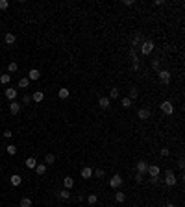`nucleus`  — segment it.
<instances>
[{"instance_id": "1", "label": "nucleus", "mask_w": 185, "mask_h": 207, "mask_svg": "<svg viewBox=\"0 0 185 207\" xmlns=\"http://www.w3.org/2000/svg\"><path fill=\"white\" fill-rule=\"evenodd\" d=\"M154 41L152 39H143V43H141V54L143 56H150L152 54V50H154Z\"/></svg>"}, {"instance_id": "2", "label": "nucleus", "mask_w": 185, "mask_h": 207, "mask_svg": "<svg viewBox=\"0 0 185 207\" xmlns=\"http://www.w3.org/2000/svg\"><path fill=\"white\" fill-rule=\"evenodd\" d=\"M157 76H159V81H161L163 85H169L170 80H172V74H170L169 70H165V69H159V70H157Z\"/></svg>"}, {"instance_id": "3", "label": "nucleus", "mask_w": 185, "mask_h": 207, "mask_svg": "<svg viewBox=\"0 0 185 207\" xmlns=\"http://www.w3.org/2000/svg\"><path fill=\"white\" fill-rule=\"evenodd\" d=\"M165 183L169 185V187H174V185L178 183V178H176V174H174L172 170H167V172H165Z\"/></svg>"}, {"instance_id": "4", "label": "nucleus", "mask_w": 185, "mask_h": 207, "mask_svg": "<svg viewBox=\"0 0 185 207\" xmlns=\"http://www.w3.org/2000/svg\"><path fill=\"white\" fill-rule=\"evenodd\" d=\"M109 187H111V189H115V191L122 187V176H121V174H115V176L109 179Z\"/></svg>"}, {"instance_id": "5", "label": "nucleus", "mask_w": 185, "mask_h": 207, "mask_svg": "<svg viewBox=\"0 0 185 207\" xmlns=\"http://www.w3.org/2000/svg\"><path fill=\"white\" fill-rule=\"evenodd\" d=\"M161 111L165 113V115H172L174 113V104L170 100H165V102L161 104Z\"/></svg>"}, {"instance_id": "6", "label": "nucleus", "mask_w": 185, "mask_h": 207, "mask_svg": "<svg viewBox=\"0 0 185 207\" xmlns=\"http://www.w3.org/2000/svg\"><path fill=\"white\" fill-rule=\"evenodd\" d=\"M137 118H141V120H148V118H150V109H148V107H141V109H137Z\"/></svg>"}, {"instance_id": "7", "label": "nucleus", "mask_w": 185, "mask_h": 207, "mask_svg": "<svg viewBox=\"0 0 185 207\" xmlns=\"http://www.w3.org/2000/svg\"><path fill=\"white\" fill-rule=\"evenodd\" d=\"M4 94H6V98H7V100L9 102H13V100H17V89H13V87H9V89H6L4 91Z\"/></svg>"}, {"instance_id": "8", "label": "nucleus", "mask_w": 185, "mask_h": 207, "mask_svg": "<svg viewBox=\"0 0 185 207\" xmlns=\"http://www.w3.org/2000/svg\"><path fill=\"white\" fill-rule=\"evenodd\" d=\"M98 105H100V109H109V105H111V100L107 96H100V100H98Z\"/></svg>"}, {"instance_id": "9", "label": "nucleus", "mask_w": 185, "mask_h": 207, "mask_svg": "<svg viewBox=\"0 0 185 207\" xmlns=\"http://www.w3.org/2000/svg\"><path fill=\"white\" fill-rule=\"evenodd\" d=\"M43 100H45V93H43V91H35L34 94H31V102H35V104H41Z\"/></svg>"}, {"instance_id": "10", "label": "nucleus", "mask_w": 185, "mask_h": 207, "mask_svg": "<svg viewBox=\"0 0 185 207\" xmlns=\"http://www.w3.org/2000/svg\"><path fill=\"white\" fill-rule=\"evenodd\" d=\"M26 78H28L30 81H37V80L41 78V72H39L37 69H31V70L28 72V76H26Z\"/></svg>"}, {"instance_id": "11", "label": "nucleus", "mask_w": 185, "mask_h": 207, "mask_svg": "<svg viewBox=\"0 0 185 207\" xmlns=\"http://www.w3.org/2000/svg\"><path fill=\"white\" fill-rule=\"evenodd\" d=\"M146 172H148V176H150V178H156V176H159V172H161V170H159L157 165H148V170H146Z\"/></svg>"}, {"instance_id": "12", "label": "nucleus", "mask_w": 185, "mask_h": 207, "mask_svg": "<svg viewBox=\"0 0 185 207\" xmlns=\"http://www.w3.org/2000/svg\"><path fill=\"white\" fill-rule=\"evenodd\" d=\"M80 174H82L83 179H91V178H93V168H91V167H83V168L80 170Z\"/></svg>"}, {"instance_id": "13", "label": "nucleus", "mask_w": 185, "mask_h": 207, "mask_svg": "<svg viewBox=\"0 0 185 207\" xmlns=\"http://www.w3.org/2000/svg\"><path fill=\"white\" fill-rule=\"evenodd\" d=\"M9 113H11V115H19L20 113V104L13 100L11 104H9Z\"/></svg>"}, {"instance_id": "14", "label": "nucleus", "mask_w": 185, "mask_h": 207, "mask_svg": "<svg viewBox=\"0 0 185 207\" xmlns=\"http://www.w3.org/2000/svg\"><path fill=\"white\" fill-rule=\"evenodd\" d=\"M15 41H17V37H15V35L11 34V31H9V34H6V35H4V43H6L7 46H11Z\"/></svg>"}, {"instance_id": "15", "label": "nucleus", "mask_w": 185, "mask_h": 207, "mask_svg": "<svg viewBox=\"0 0 185 207\" xmlns=\"http://www.w3.org/2000/svg\"><path fill=\"white\" fill-rule=\"evenodd\" d=\"M58 96L61 98V100H67V98L70 96V91L67 89V87H61V89L58 91Z\"/></svg>"}, {"instance_id": "16", "label": "nucleus", "mask_w": 185, "mask_h": 207, "mask_svg": "<svg viewBox=\"0 0 185 207\" xmlns=\"http://www.w3.org/2000/svg\"><path fill=\"white\" fill-rule=\"evenodd\" d=\"M146 170H148V163H146V161H137V172L145 174Z\"/></svg>"}, {"instance_id": "17", "label": "nucleus", "mask_w": 185, "mask_h": 207, "mask_svg": "<svg viewBox=\"0 0 185 207\" xmlns=\"http://www.w3.org/2000/svg\"><path fill=\"white\" fill-rule=\"evenodd\" d=\"M124 200H126V194L121 192V191H115V202L117 203H124Z\"/></svg>"}, {"instance_id": "18", "label": "nucleus", "mask_w": 185, "mask_h": 207, "mask_svg": "<svg viewBox=\"0 0 185 207\" xmlns=\"http://www.w3.org/2000/svg\"><path fill=\"white\" fill-rule=\"evenodd\" d=\"M63 185H65V189H69V191H70V189L74 187V178H70V176H67V178H65V179H63Z\"/></svg>"}, {"instance_id": "19", "label": "nucleus", "mask_w": 185, "mask_h": 207, "mask_svg": "<svg viewBox=\"0 0 185 207\" xmlns=\"http://www.w3.org/2000/svg\"><path fill=\"white\" fill-rule=\"evenodd\" d=\"M20 183H22V178H20L19 174H13V176H11V185H13V187H19Z\"/></svg>"}, {"instance_id": "20", "label": "nucleus", "mask_w": 185, "mask_h": 207, "mask_svg": "<svg viewBox=\"0 0 185 207\" xmlns=\"http://www.w3.org/2000/svg\"><path fill=\"white\" fill-rule=\"evenodd\" d=\"M35 172L39 174V176H45V174H46V165H45V163L37 165V167H35Z\"/></svg>"}, {"instance_id": "21", "label": "nucleus", "mask_w": 185, "mask_h": 207, "mask_svg": "<svg viewBox=\"0 0 185 207\" xmlns=\"http://www.w3.org/2000/svg\"><path fill=\"white\" fill-rule=\"evenodd\" d=\"M130 59H132V63H139V56H137L135 48H132V46H130Z\"/></svg>"}, {"instance_id": "22", "label": "nucleus", "mask_w": 185, "mask_h": 207, "mask_svg": "<svg viewBox=\"0 0 185 207\" xmlns=\"http://www.w3.org/2000/svg\"><path fill=\"white\" fill-rule=\"evenodd\" d=\"M58 196H59V198H63V200H69V198H70V191H69V189H63V191L58 192Z\"/></svg>"}, {"instance_id": "23", "label": "nucleus", "mask_w": 185, "mask_h": 207, "mask_svg": "<svg viewBox=\"0 0 185 207\" xmlns=\"http://www.w3.org/2000/svg\"><path fill=\"white\" fill-rule=\"evenodd\" d=\"M19 87H20V89H28V87H30V80L28 78H20L19 80Z\"/></svg>"}, {"instance_id": "24", "label": "nucleus", "mask_w": 185, "mask_h": 207, "mask_svg": "<svg viewBox=\"0 0 185 207\" xmlns=\"http://www.w3.org/2000/svg\"><path fill=\"white\" fill-rule=\"evenodd\" d=\"M56 163V155L54 154H46V157H45V165H54Z\"/></svg>"}, {"instance_id": "25", "label": "nucleus", "mask_w": 185, "mask_h": 207, "mask_svg": "<svg viewBox=\"0 0 185 207\" xmlns=\"http://www.w3.org/2000/svg\"><path fill=\"white\" fill-rule=\"evenodd\" d=\"M9 81H11V74H2L0 76V83L2 85H7Z\"/></svg>"}, {"instance_id": "26", "label": "nucleus", "mask_w": 185, "mask_h": 207, "mask_svg": "<svg viewBox=\"0 0 185 207\" xmlns=\"http://www.w3.org/2000/svg\"><path fill=\"white\" fill-rule=\"evenodd\" d=\"M143 43V37H141V34H135V37H133V41H132V48H135L137 45H141Z\"/></svg>"}, {"instance_id": "27", "label": "nucleus", "mask_w": 185, "mask_h": 207, "mask_svg": "<svg viewBox=\"0 0 185 207\" xmlns=\"http://www.w3.org/2000/svg\"><path fill=\"white\" fill-rule=\"evenodd\" d=\"M7 70H9V74L13 76V72H17V70H19V65H17L15 61H11V63L7 65Z\"/></svg>"}, {"instance_id": "28", "label": "nucleus", "mask_w": 185, "mask_h": 207, "mask_svg": "<svg viewBox=\"0 0 185 207\" xmlns=\"http://www.w3.org/2000/svg\"><path fill=\"white\" fill-rule=\"evenodd\" d=\"M137 96H139V91H137V87H132V89H130V96H128V98H130V100L133 102Z\"/></svg>"}, {"instance_id": "29", "label": "nucleus", "mask_w": 185, "mask_h": 207, "mask_svg": "<svg viewBox=\"0 0 185 207\" xmlns=\"http://www.w3.org/2000/svg\"><path fill=\"white\" fill-rule=\"evenodd\" d=\"M19 207H31V200L30 198H20V203H19Z\"/></svg>"}, {"instance_id": "30", "label": "nucleus", "mask_w": 185, "mask_h": 207, "mask_svg": "<svg viewBox=\"0 0 185 207\" xmlns=\"http://www.w3.org/2000/svg\"><path fill=\"white\" fill-rule=\"evenodd\" d=\"M121 104H122V107H124V109H128V107H132V105H133V102L130 100L128 96H126V98H122V100H121Z\"/></svg>"}, {"instance_id": "31", "label": "nucleus", "mask_w": 185, "mask_h": 207, "mask_svg": "<svg viewBox=\"0 0 185 207\" xmlns=\"http://www.w3.org/2000/svg\"><path fill=\"white\" fill-rule=\"evenodd\" d=\"M96 202H98V196H96V194H89V196H87V203H89V205H94Z\"/></svg>"}, {"instance_id": "32", "label": "nucleus", "mask_w": 185, "mask_h": 207, "mask_svg": "<svg viewBox=\"0 0 185 207\" xmlns=\"http://www.w3.org/2000/svg\"><path fill=\"white\" fill-rule=\"evenodd\" d=\"M107 98H109V100H117V98H118V89H117V87H113V89L109 91V96H107Z\"/></svg>"}, {"instance_id": "33", "label": "nucleus", "mask_w": 185, "mask_h": 207, "mask_svg": "<svg viewBox=\"0 0 185 207\" xmlns=\"http://www.w3.org/2000/svg\"><path fill=\"white\" fill-rule=\"evenodd\" d=\"M26 167H28V168H35V167H37V161H35L34 157H28V159H26Z\"/></svg>"}, {"instance_id": "34", "label": "nucleus", "mask_w": 185, "mask_h": 207, "mask_svg": "<svg viewBox=\"0 0 185 207\" xmlns=\"http://www.w3.org/2000/svg\"><path fill=\"white\" fill-rule=\"evenodd\" d=\"M6 152H7L9 155H15V154H17V146H15V144H7V146H6Z\"/></svg>"}, {"instance_id": "35", "label": "nucleus", "mask_w": 185, "mask_h": 207, "mask_svg": "<svg viewBox=\"0 0 185 207\" xmlns=\"http://www.w3.org/2000/svg\"><path fill=\"white\" fill-rule=\"evenodd\" d=\"M93 176H96V178H104V176H106V170L98 168V170H94V172H93Z\"/></svg>"}, {"instance_id": "36", "label": "nucleus", "mask_w": 185, "mask_h": 207, "mask_svg": "<svg viewBox=\"0 0 185 207\" xmlns=\"http://www.w3.org/2000/svg\"><path fill=\"white\" fill-rule=\"evenodd\" d=\"M7 7H9V2H7V0H0V9L4 11V9H7Z\"/></svg>"}, {"instance_id": "37", "label": "nucleus", "mask_w": 185, "mask_h": 207, "mask_svg": "<svg viewBox=\"0 0 185 207\" xmlns=\"http://www.w3.org/2000/svg\"><path fill=\"white\" fill-rule=\"evenodd\" d=\"M152 69L159 70V58H157V59H152Z\"/></svg>"}, {"instance_id": "38", "label": "nucleus", "mask_w": 185, "mask_h": 207, "mask_svg": "<svg viewBox=\"0 0 185 207\" xmlns=\"http://www.w3.org/2000/svg\"><path fill=\"white\" fill-rule=\"evenodd\" d=\"M143 179H145V174H141V172H137V174H135V181H137V183H141V181H143Z\"/></svg>"}, {"instance_id": "39", "label": "nucleus", "mask_w": 185, "mask_h": 207, "mask_svg": "<svg viewBox=\"0 0 185 207\" xmlns=\"http://www.w3.org/2000/svg\"><path fill=\"white\" fill-rule=\"evenodd\" d=\"M30 102H31V96H30V94H24V96H22V104H30Z\"/></svg>"}, {"instance_id": "40", "label": "nucleus", "mask_w": 185, "mask_h": 207, "mask_svg": "<svg viewBox=\"0 0 185 207\" xmlns=\"http://www.w3.org/2000/svg\"><path fill=\"white\" fill-rule=\"evenodd\" d=\"M159 181H161V179H159V176H156V178H150V183H152V185H157Z\"/></svg>"}, {"instance_id": "41", "label": "nucleus", "mask_w": 185, "mask_h": 207, "mask_svg": "<svg viewBox=\"0 0 185 207\" xmlns=\"http://www.w3.org/2000/svg\"><path fill=\"white\" fill-rule=\"evenodd\" d=\"M4 137H6V139H11V137H13L11 129H6V132H4Z\"/></svg>"}, {"instance_id": "42", "label": "nucleus", "mask_w": 185, "mask_h": 207, "mask_svg": "<svg viewBox=\"0 0 185 207\" xmlns=\"http://www.w3.org/2000/svg\"><path fill=\"white\" fill-rule=\"evenodd\" d=\"M169 154H170V152H169V148H161V155H163V157H167Z\"/></svg>"}, {"instance_id": "43", "label": "nucleus", "mask_w": 185, "mask_h": 207, "mask_svg": "<svg viewBox=\"0 0 185 207\" xmlns=\"http://www.w3.org/2000/svg\"><path fill=\"white\" fill-rule=\"evenodd\" d=\"M135 2H133V0H124V6H133Z\"/></svg>"}, {"instance_id": "44", "label": "nucleus", "mask_w": 185, "mask_h": 207, "mask_svg": "<svg viewBox=\"0 0 185 207\" xmlns=\"http://www.w3.org/2000/svg\"><path fill=\"white\" fill-rule=\"evenodd\" d=\"M163 4H165V0H156L154 2V6H163Z\"/></svg>"}, {"instance_id": "45", "label": "nucleus", "mask_w": 185, "mask_h": 207, "mask_svg": "<svg viewBox=\"0 0 185 207\" xmlns=\"http://www.w3.org/2000/svg\"><path fill=\"white\" fill-rule=\"evenodd\" d=\"M132 70H135V72L139 70V63H133V65H132Z\"/></svg>"}, {"instance_id": "46", "label": "nucleus", "mask_w": 185, "mask_h": 207, "mask_svg": "<svg viewBox=\"0 0 185 207\" xmlns=\"http://www.w3.org/2000/svg\"><path fill=\"white\" fill-rule=\"evenodd\" d=\"M165 207H176V205H174V203H172V202H169V203H167V205H165Z\"/></svg>"}, {"instance_id": "47", "label": "nucleus", "mask_w": 185, "mask_h": 207, "mask_svg": "<svg viewBox=\"0 0 185 207\" xmlns=\"http://www.w3.org/2000/svg\"><path fill=\"white\" fill-rule=\"evenodd\" d=\"M0 172H2V165H0Z\"/></svg>"}]
</instances>
